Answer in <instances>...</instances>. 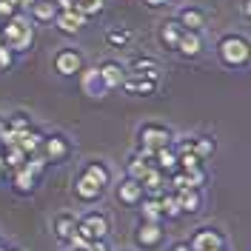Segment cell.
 <instances>
[{
  "label": "cell",
  "mask_w": 251,
  "mask_h": 251,
  "mask_svg": "<svg viewBox=\"0 0 251 251\" xmlns=\"http://www.w3.org/2000/svg\"><path fill=\"white\" fill-rule=\"evenodd\" d=\"M0 43H6L15 54L31 49V43H34V29H31V20L23 15V9L15 17H9V20L0 23Z\"/></svg>",
  "instance_id": "1"
},
{
  "label": "cell",
  "mask_w": 251,
  "mask_h": 251,
  "mask_svg": "<svg viewBox=\"0 0 251 251\" xmlns=\"http://www.w3.org/2000/svg\"><path fill=\"white\" fill-rule=\"evenodd\" d=\"M249 54H251V46L243 34H223L217 40V57L228 69H243L249 63Z\"/></svg>",
  "instance_id": "2"
},
{
  "label": "cell",
  "mask_w": 251,
  "mask_h": 251,
  "mask_svg": "<svg viewBox=\"0 0 251 251\" xmlns=\"http://www.w3.org/2000/svg\"><path fill=\"white\" fill-rule=\"evenodd\" d=\"M83 66H86V60H83V54H80L77 49H60L54 54V72L60 77H75Z\"/></svg>",
  "instance_id": "3"
},
{
  "label": "cell",
  "mask_w": 251,
  "mask_h": 251,
  "mask_svg": "<svg viewBox=\"0 0 251 251\" xmlns=\"http://www.w3.org/2000/svg\"><path fill=\"white\" fill-rule=\"evenodd\" d=\"M163 146H172V131L166 126L157 123H146L140 128V149H163Z\"/></svg>",
  "instance_id": "4"
},
{
  "label": "cell",
  "mask_w": 251,
  "mask_h": 251,
  "mask_svg": "<svg viewBox=\"0 0 251 251\" xmlns=\"http://www.w3.org/2000/svg\"><path fill=\"white\" fill-rule=\"evenodd\" d=\"M188 246H191V251H214V249H223V246H226V237L220 234L217 228L205 226V228H197V231L191 234Z\"/></svg>",
  "instance_id": "5"
},
{
  "label": "cell",
  "mask_w": 251,
  "mask_h": 251,
  "mask_svg": "<svg viewBox=\"0 0 251 251\" xmlns=\"http://www.w3.org/2000/svg\"><path fill=\"white\" fill-rule=\"evenodd\" d=\"M69 151H72V146L63 134H49L40 143V154L46 157V163H63L69 157Z\"/></svg>",
  "instance_id": "6"
},
{
  "label": "cell",
  "mask_w": 251,
  "mask_h": 251,
  "mask_svg": "<svg viewBox=\"0 0 251 251\" xmlns=\"http://www.w3.org/2000/svg\"><path fill=\"white\" fill-rule=\"evenodd\" d=\"M163 226L160 223H149V220H143L140 226H137V234H134V240H137V246L140 249H157L160 243H163Z\"/></svg>",
  "instance_id": "7"
},
{
  "label": "cell",
  "mask_w": 251,
  "mask_h": 251,
  "mask_svg": "<svg viewBox=\"0 0 251 251\" xmlns=\"http://www.w3.org/2000/svg\"><path fill=\"white\" fill-rule=\"evenodd\" d=\"M51 23H54L57 31H63V34H77V31H83V26L89 23V17H83L77 9H69V12H57Z\"/></svg>",
  "instance_id": "8"
},
{
  "label": "cell",
  "mask_w": 251,
  "mask_h": 251,
  "mask_svg": "<svg viewBox=\"0 0 251 251\" xmlns=\"http://www.w3.org/2000/svg\"><path fill=\"white\" fill-rule=\"evenodd\" d=\"M77 77H80V89L86 94H92V97H103V94L109 92L106 86H103V80H100V72H97V66L94 69H80L77 72Z\"/></svg>",
  "instance_id": "9"
},
{
  "label": "cell",
  "mask_w": 251,
  "mask_h": 251,
  "mask_svg": "<svg viewBox=\"0 0 251 251\" xmlns=\"http://www.w3.org/2000/svg\"><path fill=\"white\" fill-rule=\"evenodd\" d=\"M97 72H100V80H103V86H106L109 92L111 89H120V83H123V77H126V69L117 60H103L97 66Z\"/></svg>",
  "instance_id": "10"
},
{
  "label": "cell",
  "mask_w": 251,
  "mask_h": 251,
  "mask_svg": "<svg viewBox=\"0 0 251 251\" xmlns=\"http://www.w3.org/2000/svg\"><path fill=\"white\" fill-rule=\"evenodd\" d=\"M123 86L128 94H143V97H149V94H154L157 92V83L154 80H149V77H143V75H134V72H126V77H123Z\"/></svg>",
  "instance_id": "11"
},
{
  "label": "cell",
  "mask_w": 251,
  "mask_h": 251,
  "mask_svg": "<svg viewBox=\"0 0 251 251\" xmlns=\"http://www.w3.org/2000/svg\"><path fill=\"white\" fill-rule=\"evenodd\" d=\"M174 51H180L183 57H197L200 51H203V37H200V31H191V29H183L180 34V40H177V49Z\"/></svg>",
  "instance_id": "12"
},
{
  "label": "cell",
  "mask_w": 251,
  "mask_h": 251,
  "mask_svg": "<svg viewBox=\"0 0 251 251\" xmlns=\"http://www.w3.org/2000/svg\"><path fill=\"white\" fill-rule=\"evenodd\" d=\"M143 197H146V194H143V183H140V180L126 177L123 183L117 186V200H120L123 205H137Z\"/></svg>",
  "instance_id": "13"
},
{
  "label": "cell",
  "mask_w": 251,
  "mask_h": 251,
  "mask_svg": "<svg viewBox=\"0 0 251 251\" xmlns=\"http://www.w3.org/2000/svg\"><path fill=\"white\" fill-rule=\"evenodd\" d=\"M166 180H169V174H163L157 166H151L149 174L140 180L143 183V194H146V197H160V194L166 191Z\"/></svg>",
  "instance_id": "14"
},
{
  "label": "cell",
  "mask_w": 251,
  "mask_h": 251,
  "mask_svg": "<svg viewBox=\"0 0 251 251\" xmlns=\"http://www.w3.org/2000/svg\"><path fill=\"white\" fill-rule=\"evenodd\" d=\"M177 23L183 29H191V31H200L205 26V12L197 9V6H183L180 15H177Z\"/></svg>",
  "instance_id": "15"
},
{
  "label": "cell",
  "mask_w": 251,
  "mask_h": 251,
  "mask_svg": "<svg viewBox=\"0 0 251 251\" xmlns=\"http://www.w3.org/2000/svg\"><path fill=\"white\" fill-rule=\"evenodd\" d=\"M174 194H177V203H180V211L183 214H197L200 211V205H203L200 188H180Z\"/></svg>",
  "instance_id": "16"
},
{
  "label": "cell",
  "mask_w": 251,
  "mask_h": 251,
  "mask_svg": "<svg viewBox=\"0 0 251 251\" xmlns=\"http://www.w3.org/2000/svg\"><path fill=\"white\" fill-rule=\"evenodd\" d=\"M80 223H83V226L94 234V240H100V237L109 234V217H106V214H100V211H86V214L80 217Z\"/></svg>",
  "instance_id": "17"
},
{
  "label": "cell",
  "mask_w": 251,
  "mask_h": 251,
  "mask_svg": "<svg viewBox=\"0 0 251 251\" xmlns=\"http://www.w3.org/2000/svg\"><path fill=\"white\" fill-rule=\"evenodd\" d=\"M100 194H103V188L97 186L94 180H89L86 174H80L77 183H75V197H77V200H83V203H94Z\"/></svg>",
  "instance_id": "18"
},
{
  "label": "cell",
  "mask_w": 251,
  "mask_h": 251,
  "mask_svg": "<svg viewBox=\"0 0 251 251\" xmlns=\"http://www.w3.org/2000/svg\"><path fill=\"white\" fill-rule=\"evenodd\" d=\"M151 163H154L163 174H172V172H177V151L169 149V146L154 149V151H151Z\"/></svg>",
  "instance_id": "19"
},
{
  "label": "cell",
  "mask_w": 251,
  "mask_h": 251,
  "mask_svg": "<svg viewBox=\"0 0 251 251\" xmlns=\"http://www.w3.org/2000/svg\"><path fill=\"white\" fill-rule=\"evenodd\" d=\"M40 143H43V134H40V131H34V128H26V131H20V134H17L15 146H17V149H23L26 154H34V151H40Z\"/></svg>",
  "instance_id": "20"
},
{
  "label": "cell",
  "mask_w": 251,
  "mask_h": 251,
  "mask_svg": "<svg viewBox=\"0 0 251 251\" xmlns=\"http://www.w3.org/2000/svg\"><path fill=\"white\" fill-rule=\"evenodd\" d=\"M180 34H183V26H180L177 20H166V23H160V43H163L166 49H177Z\"/></svg>",
  "instance_id": "21"
},
{
  "label": "cell",
  "mask_w": 251,
  "mask_h": 251,
  "mask_svg": "<svg viewBox=\"0 0 251 251\" xmlns=\"http://www.w3.org/2000/svg\"><path fill=\"white\" fill-rule=\"evenodd\" d=\"M75 228H77V217L75 214H57L54 217V237L57 240L69 243V237L75 234Z\"/></svg>",
  "instance_id": "22"
},
{
  "label": "cell",
  "mask_w": 251,
  "mask_h": 251,
  "mask_svg": "<svg viewBox=\"0 0 251 251\" xmlns=\"http://www.w3.org/2000/svg\"><path fill=\"white\" fill-rule=\"evenodd\" d=\"M29 12H31V17L40 20V23H51L54 15H57V6H54V0H34Z\"/></svg>",
  "instance_id": "23"
},
{
  "label": "cell",
  "mask_w": 251,
  "mask_h": 251,
  "mask_svg": "<svg viewBox=\"0 0 251 251\" xmlns=\"http://www.w3.org/2000/svg\"><path fill=\"white\" fill-rule=\"evenodd\" d=\"M154 163H151V157L146 154H134L131 160H128V166H126V172H128V177L131 180H143L146 174H149V169H151Z\"/></svg>",
  "instance_id": "24"
},
{
  "label": "cell",
  "mask_w": 251,
  "mask_h": 251,
  "mask_svg": "<svg viewBox=\"0 0 251 251\" xmlns=\"http://www.w3.org/2000/svg\"><path fill=\"white\" fill-rule=\"evenodd\" d=\"M83 174H86L89 180H94L100 188H106L109 186V180H111V172L106 169V163H97V160H94V163H86Z\"/></svg>",
  "instance_id": "25"
},
{
  "label": "cell",
  "mask_w": 251,
  "mask_h": 251,
  "mask_svg": "<svg viewBox=\"0 0 251 251\" xmlns=\"http://www.w3.org/2000/svg\"><path fill=\"white\" fill-rule=\"evenodd\" d=\"M131 72L134 75H143V77L149 80H160V66H157V60H151V57H137V60L131 63Z\"/></svg>",
  "instance_id": "26"
},
{
  "label": "cell",
  "mask_w": 251,
  "mask_h": 251,
  "mask_svg": "<svg viewBox=\"0 0 251 251\" xmlns=\"http://www.w3.org/2000/svg\"><path fill=\"white\" fill-rule=\"evenodd\" d=\"M160 211H163V220H177L183 214L174 191H163V194H160Z\"/></svg>",
  "instance_id": "27"
},
{
  "label": "cell",
  "mask_w": 251,
  "mask_h": 251,
  "mask_svg": "<svg viewBox=\"0 0 251 251\" xmlns=\"http://www.w3.org/2000/svg\"><path fill=\"white\" fill-rule=\"evenodd\" d=\"M34 183H37L34 174H29L26 169H15V180H12V186H15L17 194H31V191H34Z\"/></svg>",
  "instance_id": "28"
},
{
  "label": "cell",
  "mask_w": 251,
  "mask_h": 251,
  "mask_svg": "<svg viewBox=\"0 0 251 251\" xmlns=\"http://www.w3.org/2000/svg\"><path fill=\"white\" fill-rule=\"evenodd\" d=\"M137 205H140V211H143V220H149V223H160V220H163L160 197H143Z\"/></svg>",
  "instance_id": "29"
},
{
  "label": "cell",
  "mask_w": 251,
  "mask_h": 251,
  "mask_svg": "<svg viewBox=\"0 0 251 251\" xmlns=\"http://www.w3.org/2000/svg\"><path fill=\"white\" fill-rule=\"evenodd\" d=\"M106 0H75V9H77L83 17H97L103 12Z\"/></svg>",
  "instance_id": "30"
},
{
  "label": "cell",
  "mask_w": 251,
  "mask_h": 251,
  "mask_svg": "<svg viewBox=\"0 0 251 251\" xmlns=\"http://www.w3.org/2000/svg\"><path fill=\"white\" fill-rule=\"evenodd\" d=\"M3 157H6V169H23L29 154L23 149H17V146H9V149H3Z\"/></svg>",
  "instance_id": "31"
},
{
  "label": "cell",
  "mask_w": 251,
  "mask_h": 251,
  "mask_svg": "<svg viewBox=\"0 0 251 251\" xmlns=\"http://www.w3.org/2000/svg\"><path fill=\"white\" fill-rule=\"evenodd\" d=\"M214 149H217V146H214L211 137H194V140H191V151L200 157V160L211 157V154H214Z\"/></svg>",
  "instance_id": "32"
},
{
  "label": "cell",
  "mask_w": 251,
  "mask_h": 251,
  "mask_svg": "<svg viewBox=\"0 0 251 251\" xmlns=\"http://www.w3.org/2000/svg\"><path fill=\"white\" fill-rule=\"evenodd\" d=\"M128 40H131V31H128V29H109V31H106V43H109L111 49L128 46Z\"/></svg>",
  "instance_id": "33"
},
{
  "label": "cell",
  "mask_w": 251,
  "mask_h": 251,
  "mask_svg": "<svg viewBox=\"0 0 251 251\" xmlns=\"http://www.w3.org/2000/svg\"><path fill=\"white\" fill-rule=\"evenodd\" d=\"M23 169H26L29 174H34V177H40V174H43V169H46V157L40 154V151H34V154H29V157H26Z\"/></svg>",
  "instance_id": "34"
},
{
  "label": "cell",
  "mask_w": 251,
  "mask_h": 251,
  "mask_svg": "<svg viewBox=\"0 0 251 251\" xmlns=\"http://www.w3.org/2000/svg\"><path fill=\"white\" fill-rule=\"evenodd\" d=\"M6 123H9V128H12L15 134H20V131H26V128H31L29 114H23V111H17V114H12V117H6Z\"/></svg>",
  "instance_id": "35"
},
{
  "label": "cell",
  "mask_w": 251,
  "mask_h": 251,
  "mask_svg": "<svg viewBox=\"0 0 251 251\" xmlns=\"http://www.w3.org/2000/svg\"><path fill=\"white\" fill-rule=\"evenodd\" d=\"M17 12H20L17 0H0V23H3V20H9V17H15Z\"/></svg>",
  "instance_id": "36"
},
{
  "label": "cell",
  "mask_w": 251,
  "mask_h": 251,
  "mask_svg": "<svg viewBox=\"0 0 251 251\" xmlns=\"http://www.w3.org/2000/svg\"><path fill=\"white\" fill-rule=\"evenodd\" d=\"M12 66H15V51L6 46V43H0V72H6Z\"/></svg>",
  "instance_id": "37"
},
{
  "label": "cell",
  "mask_w": 251,
  "mask_h": 251,
  "mask_svg": "<svg viewBox=\"0 0 251 251\" xmlns=\"http://www.w3.org/2000/svg\"><path fill=\"white\" fill-rule=\"evenodd\" d=\"M186 177H188V186H191V188H200V186L205 183V172H203V166H197V169H188Z\"/></svg>",
  "instance_id": "38"
},
{
  "label": "cell",
  "mask_w": 251,
  "mask_h": 251,
  "mask_svg": "<svg viewBox=\"0 0 251 251\" xmlns=\"http://www.w3.org/2000/svg\"><path fill=\"white\" fill-rule=\"evenodd\" d=\"M89 243H92V240H86V237L77 234V231L69 237V246H72V251H86V246H89Z\"/></svg>",
  "instance_id": "39"
},
{
  "label": "cell",
  "mask_w": 251,
  "mask_h": 251,
  "mask_svg": "<svg viewBox=\"0 0 251 251\" xmlns=\"http://www.w3.org/2000/svg\"><path fill=\"white\" fill-rule=\"evenodd\" d=\"M86 251H109V243H106V237H100V240H92Z\"/></svg>",
  "instance_id": "40"
},
{
  "label": "cell",
  "mask_w": 251,
  "mask_h": 251,
  "mask_svg": "<svg viewBox=\"0 0 251 251\" xmlns=\"http://www.w3.org/2000/svg\"><path fill=\"white\" fill-rule=\"evenodd\" d=\"M54 6H57V12H69V9H75V0H54Z\"/></svg>",
  "instance_id": "41"
},
{
  "label": "cell",
  "mask_w": 251,
  "mask_h": 251,
  "mask_svg": "<svg viewBox=\"0 0 251 251\" xmlns=\"http://www.w3.org/2000/svg\"><path fill=\"white\" fill-rule=\"evenodd\" d=\"M172 251H191V246H188V240H180V243H174Z\"/></svg>",
  "instance_id": "42"
},
{
  "label": "cell",
  "mask_w": 251,
  "mask_h": 251,
  "mask_svg": "<svg viewBox=\"0 0 251 251\" xmlns=\"http://www.w3.org/2000/svg\"><path fill=\"white\" fill-rule=\"evenodd\" d=\"M143 3H146L149 9H160V6H166L169 0H143Z\"/></svg>",
  "instance_id": "43"
},
{
  "label": "cell",
  "mask_w": 251,
  "mask_h": 251,
  "mask_svg": "<svg viewBox=\"0 0 251 251\" xmlns=\"http://www.w3.org/2000/svg\"><path fill=\"white\" fill-rule=\"evenodd\" d=\"M240 12H243V17H246V20L251 17V3H249V0H243V6H240Z\"/></svg>",
  "instance_id": "44"
},
{
  "label": "cell",
  "mask_w": 251,
  "mask_h": 251,
  "mask_svg": "<svg viewBox=\"0 0 251 251\" xmlns=\"http://www.w3.org/2000/svg\"><path fill=\"white\" fill-rule=\"evenodd\" d=\"M31 3H34V0H17V6H20V9H31Z\"/></svg>",
  "instance_id": "45"
},
{
  "label": "cell",
  "mask_w": 251,
  "mask_h": 251,
  "mask_svg": "<svg viewBox=\"0 0 251 251\" xmlns=\"http://www.w3.org/2000/svg\"><path fill=\"white\" fill-rule=\"evenodd\" d=\"M3 174H6V172H3V169H0V183H3Z\"/></svg>",
  "instance_id": "46"
},
{
  "label": "cell",
  "mask_w": 251,
  "mask_h": 251,
  "mask_svg": "<svg viewBox=\"0 0 251 251\" xmlns=\"http://www.w3.org/2000/svg\"><path fill=\"white\" fill-rule=\"evenodd\" d=\"M214 251H223V249H214Z\"/></svg>",
  "instance_id": "47"
},
{
  "label": "cell",
  "mask_w": 251,
  "mask_h": 251,
  "mask_svg": "<svg viewBox=\"0 0 251 251\" xmlns=\"http://www.w3.org/2000/svg\"><path fill=\"white\" fill-rule=\"evenodd\" d=\"M174 3H177V0H174Z\"/></svg>",
  "instance_id": "48"
},
{
  "label": "cell",
  "mask_w": 251,
  "mask_h": 251,
  "mask_svg": "<svg viewBox=\"0 0 251 251\" xmlns=\"http://www.w3.org/2000/svg\"><path fill=\"white\" fill-rule=\"evenodd\" d=\"M0 251H3V249H0Z\"/></svg>",
  "instance_id": "49"
}]
</instances>
